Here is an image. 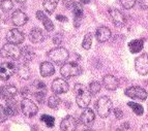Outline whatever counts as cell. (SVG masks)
<instances>
[{"mask_svg": "<svg viewBox=\"0 0 148 131\" xmlns=\"http://www.w3.org/2000/svg\"><path fill=\"white\" fill-rule=\"evenodd\" d=\"M96 111L97 114L99 115V117L101 118H107L110 115L112 111V101L110 100V98L107 96H103L96 101Z\"/></svg>", "mask_w": 148, "mask_h": 131, "instance_id": "3", "label": "cell"}, {"mask_svg": "<svg viewBox=\"0 0 148 131\" xmlns=\"http://www.w3.org/2000/svg\"><path fill=\"white\" fill-rule=\"evenodd\" d=\"M12 24L16 25L17 27H20V26H24L28 22V17L22 10H17L12 12Z\"/></svg>", "mask_w": 148, "mask_h": 131, "instance_id": "14", "label": "cell"}, {"mask_svg": "<svg viewBox=\"0 0 148 131\" xmlns=\"http://www.w3.org/2000/svg\"><path fill=\"white\" fill-rule=\"evenodd\" d=\"M52 90L55 94H63L69 91V84L63 79H56L52 83Z\"/></svg>", "mask_w": 148, "mask_h": 131, "instance_id": "13", "label": "cell"}, {"mask_svg": "<svg viewBox=\"0 0 148 131\" xmlns=\"http://www.w3.org/2000/svg\"><path fill=\"white\" fill-rule=\"evenodd\" d=\"M0 55L3 58H8L12 60H18L21 57V49L17 45L6 43L0 50Z\"/></svg>", "mask_w": 148, "mask_h": 131, "instance_id": "5", "label": "cell"}, {"mask_svg": "<svg viewBox=\"0 0 148 131\" xmlns=\"http://www.w3.org/2000/svg\"><path fill=\"white\" fill-rule=\"evenodd\" d=\"M135 67L137 72L141 75H145L148 73V55L146 53L136 58Z\"/></svg>", "mask_w": 148, "mask_h": 131, "instance_id": "8", "label": "cell"}, {"mask_svg": "<svg viewBox=\"0 0 148 131\" xmlns=\"http://www.w3.org/2000/svg\"><path fill=\"white\" fill-rule=\"evenodd\" d=\"M139 5L142 10H148V0H139Z\"/></svg>", "mask_w": 148, "mask_h": 131, "instance_id": "38", "label": "cell"}, {"mask_svg": "<svg viewBox=\"0 0 148 131\" xmlns=\"http://www.w3.org/2000/svg\"><path fill=\"white\" fill-rule=\"evenodd\" d=\"M77 126V120L73 116H67L66 118H64L60 124V127L63 131H76Z\"/></svg>", "mask_w": 148, "mask_h": 131, "instance_id": "15", "label": "cell"}, {"mask_svg": "<svg viewBox=\"0 0 148 131\" xmlns=\"http://www.w3.org/2000/svg\"><path fill=\"white\" fill-rule=\"evenodd\" d=\"M17 71V66L12 62H3L0 64V79L6 81Z\"/></svg>", "mask_w": 148, "mask_h": 131, "instance_id": "6", "label": "cell"}, {"mask_svg": "<svg viewBox=\"0 0 148 131\" xmlns=\"http://www.w3.org/2000/svg\"><path fill=\"white\" fill-rule=\"evenodd\" d=\"M60 73L63 77L69 79V77L80 75L82 73V68L79 64H77L75 62H69V63H64L61 66Z\"/></svg>", "mask_w": 148, "mask_h": 131, "instance_id": "4", "label": "cell"}, {"mask_svg": "<svg viewBox=\"0 0 148 131\" xmlns=\"http://www.w3.org/2000/svg\"><path fill=\"white\" fill-rule=\"evenodd\" d=\"M6 107H5V111L8 113V116H15L18 114V107L17 103L14 101V99H10V100H6Z\"/></svg>", "mask_w": 148, "mask_h": 131, "instance_id": "24", "label": "cell"}, {"mask_svg": "<svg viewBox=\"0 0 148 131\" xmlns=\"http://www.w3.org/2000/svg\"><path fill=\"white\" fill-rule=\"evenodd\" d=\"M36 17H37V19H38V20L42 22V24H44L45 28H46V30H47L48 32H51V31H53V30H54V25H53L52 21L50 20L49 18L45 15L44 12H42V10H38V12H36Z\"/></svg>", "mask_w": 148, "mask_h": 131, "instance_id": "20", "label": "cell"}, {"mask_svg": "<svg viewBox=\"0 0 148 131\" xmlns=\"http://www.w3.org/2000/svg\"><path fill=\"white\" fill-rule=\"evenodd\" d=\"M55 72V68L51 62L45 61L40 64V74L42 77H51Z\"/></svg>", "mask_w": 148, "mask_h": 131, "instance_id": "22", "label": "cell"}, {"mask_svg": "<svg viewBox=\"0 0 148 131\" xmlns=\"http://www.w3.org/2000/svg\"><path fill=\"white\" fill-rule=\"evenodd\" d=\"M40 120L44 122L48 127H53L54 126V123H55V119L53 117L49 116V115H42L40 117Z\"/></svg>", "mask_w": 148, "mask_h": 131, "instance_id": "33", "label": "cell"}, {"mask_svg": "<svg viewBox=\"0 0 148 131\" xmlns=\"http://www.w3.org/2000/svg\"><path fill=\"white\" fill-rule=\"evenodd\" d=\"M74 93L76 95L77 104L81 109H86L91 99V94L89 90L83 84H76L74 87Z\"/></svg>", "mask_w": 148, "mask_h": 131, "instance_id": "1", "label": "cell"}, {"mask_svg": "<svg viewBox=\"0 0 148 131\" xmlns=\"http://www.w3.org/2000/svg\"><path fill=\"white\" fill-rule=\"evenodd\" d=\"M63 3L66 7L71 8V7H73V5H74L75 2H74V0H63Z\"/></svg>", "mask_w": 148, "mask_h": 131, "instance_id": "41", "label": "cell"}, {"mask_svg": "<svg viewBox=\"0 0 148 131\" xmlns=\"http://www.w3.org/2000/svg\"><path fill=\"white\" fill-rule=\"evenodd\" d=\"M120 3L124 8L130 10L136 4V0H120Z\"/></svg>", "mask_w": 148, "mask_h": 131, "instance_id": "34", "label": "cell"}, {"mask_svg": "<svg viewBox=\"0 0 148 131\" xmlns=\"http://www.w3.org/2000/svg\"><path fill=\"white\" fill-rule=\"evenodd\" d=\"M92 45V34L91 33H86V35L84 36V39L82 42V47L85 50H89L91 48Z\"/></svg>", "mask_w": 148, "mask_h": 131, "instance_id": "30", "label": "cell"}, {"mask_svg": "<svg viewBox=\"0 0 148 131\" xmlns=\"http://www.w3.org/2000/svg\"><path fill=\"white\" fill-rule=\"evenodd\" d=\"M103 83H104L105 88L107 90H110V91L116 90L117 87H118V79L112 74H107L103 79Z\"/></svg>", "mask_w": 148, "mask_h": 131, "instance_id": "19", "label": "cell"}, {"mask_svg": "<svg viewBox=\"0 0 148 131\" xmlns=\"http://www.w3.org/2000/svg\"><path fill=\"white\" fill-rule=\"evenodd\" d=\"M101 84H99V82H96V81L91 82L90 84H89V92H90V94L91 95L97 94V93L101 91Z\"/></svg>", "mask_w": 148, "mask_h": 131, "instance_id": "28", "label": "cell"}, {"mask_svg": "<svg viewBox=\"0 0 148 131\" xmlns=\"http://www.w3.org/2000/svg\"><path fill=\"white\" fill-rule=\"evenodd\" d=\"M16 1H17V2H19V3H23V2H25L26 0H16Z\"/></svg>", "mask_w": 148, "mask_h": 131, "instance_id": "45", "label": "cell"}, {"mask_svg": "<svg viewBox=\"0 0 148 131\" xmlns=\"http://www.w3.org/2000/svg\"><path fill=\"white\" fill-rule=\"evenodd\" d=\"M128 107H131L133 109V111H135V114L138 115V116H142L144 113V109H143V107L140 105V104L136 103V102H128Z\"/></svg>", "mask_w": 148, "mask_h": 131, "instance_id": "29", "label": "cell"}, {"mask_svg": "<svg viewBox=\"0 0 148 131\" xmlns=\"http://www.w3.org/2000/svg\"><path fill=\"white\" fill-rule=\"evenodd\" d=\"M83 131H92V130H91V129H84Z\"/></svg>", "mask_w": 148, "mask_h": 131, "instance_id": "46", "label": "cell"}, {"mask_svg": "<svg viewBox=\"0 0 148 131\" xmlns=\"http://www.w3.org/2000/svg\"><path fill=\"white\" fill-rule=\"evenodd\" d=\"M29 39L33 43H37L45 39V34L40 28H33L29 33Z\"/></svg>", "mask_w": 148, "mask_h": 131, "instance_id": "21", "label": "cell"}, {"mask_svg": "<svg viewBox=\"0 0 148 131\" xmlns=\"http://www.w3.org/2000/svg\"><path fill=\"white\" fill-rule=\"evenodd\" d=\"M21 109H22L23 114H24L25 116L29 117V118L34 117L35 115L37 114V111H38L36 104L28 98H24L22 101H21Z\"/></svg>", "mask_w": 148, "mask_h": 131, "instance_id": "7", "label": "cell"}, {"mask_svg": "<svg viewBox=\"0 0 148 131\" xmlns=\"http://www.w3.org/2000/svg\"><path fill=\"white\" fill-rule=\"evenodd\" d=\"M48 56H49L50 60L57 64H62V63H65L67 61L69 57V51L64 48H56V49L51 50L49 53H48Z\"/></svg>", "mask_w": 148, "mask_h": 131, "instance_id": "2", "label": "cell"}, {"mask_svg": "<svg viewBox=\"0 0 148 131\" xmlns=\"http://www.w3.org/2000/svg\"><path fill=\"white\" fill-rule=\"evenodd\" d=\"M124 93H125L126 96H128L130 98H133V99L145 100L147 98V92L143 88H141V87L138 86H134L131 87V88H128V89L125 90Z\"/></svg>", "mask_w": 148, "mask_h": 131, "instance_id": "9", "label": "cell"}, {"mask_svg": "<svg viewBox=\"0 0 148 131\" xmlns=\"http://www.w3.org/2000/svg\"><path fill=\"white\" fill-rule=\"evenodd\" d=\"M109 15L111 17L112 22L117 27H122L125 24V17L120 10H116V8H110L109 10Z\"/></svg>", "mask_w": 148, "mask_h": 131, "instance_id": "11", "label": "cell"}, {"mask_svg": "<svg viewBox=\"0 0 148 131\" xmlns=\"http://www.w3.org/2000/svg\"><path fill=\"white\" fill-rule=\"evenodd\" d=\"M56 19H57V21H61V22H66L67 21V18L64 17V16H62V15H58L56 17Z\"/></svg>", "mask_w": 148, "mask_h": 131, "instance_id": "42", "label": "cell"}, {"mask_svg": "<svg viewBox=\"0 0 148 131\" xmlns=\"http://www.w3.org/2000/svg\"><path fill=\"white\" fill-rule=\"evenodd\" d=\"M141 131H148V125H143L141 128Z\"/></svg>", "mask_w": 148, "mask_h": 131, "instance_id": "43", "label": "cell"}, {"mask_svg": "<svg viewBox=\"0 0 148 131\" xmlns=\"http://www.w3.org/2000/svg\"><path fill=\"white\" fill-rule=\"evenodd\" d=\"M73 12H74V23L76 27H79L81 21L83 19V7L81 3H74L73 5Z\"/></svg>", "mask_w": 148, "mask_h": 131, "instance_id": "18", "label": "cell"}, {"mask_svg": "<svg viewBox=\"0 0 148 131\" xmlns=\"http://www.w3.org/2000/svg\"><path fill=\"white\" fill-rule=\"evenodd\" d=\"M0 6H1V10H2L3 12H8L12 10L14 3H12V0H2V1L0 2Z\"/></svg>", "mask_w": 148, "mask_h": 131, "instance_id": "31", "label": "cell"}, {"mask_svg": "<svg viewBox=\"0 0 148 131\" xmlns=\"http://www.w3.org/2000/svg\"><path fill=\"white\" fill-rule=\"evenodd\" d=\"M18 75L23 79H28L30 77V69L26 65H21L18 67Z\"/></svg>", "mask_w": 148, "mask_h": 131, "instance_id": "27", "label": "cell"}, {"mask_svg": "<svg viewBox=\"0 0 148 131\" xmlns=\"http://www.w3.org/2000/svg\"><path fill=\"white\" fill-rule=\"evenodd\" d=\"M62 41V35L60 34H57L54 36V38H53V42H54L55 45H60Z\"/></svg>", "mask_w": 148, "mask_h": 131, "instance_id": "39", "label": "cell"}, {"mask_svg": "<svg viewBox=\"0 0 148 131\" xmlns=\"http://www.w3.org/2000/svg\"><path fill=\"white\" fill-rule=\"evenodd\" d=\"M21 55H22L23 58H24L25 62H29L35 58V54L33 53V51H31V49H30L29 47L24 48L23 51L21 50Z\"/></svg>", "mask_w": 148, "mask_h": 131, "instance_id": "26", "label": "cell"}, {"mask_svg": "<svg viewBox=\"0 0 148 131\" xmlns=\"http://www.w3.org/2000/svg\"><path fill=\"white\" fill-rule=\"evenodd\" d=\"M59 2V0H45L44 1V8L48 14H52L57 7V4Z\"/></svg>", "mask_w": 148, "mask_h": 131, "instance_id": "25", "label": "cell"}, {"mask_svg": "<svg viewBox=\"0 0 148 131\" xmlns=\"http://www.w3.org/2000/svg\"><path fill=\"white\" fill-rule=\"evenodd\" d=\"M144 41L142 39H135L128 42V49L131 51V53L136 54V53L141 52V50L143 49Z\"/></svg>", "mask_w": 148, "mask_h": 131, "instance_id": "23", "label": "cell"}, {"mask_svg": "<svg viewBox=\"0 0 148 131\" xmlns=\"http://www.w3.org/2000/svg\"><path fill=\"white\" fill-rule=\"evenodd\" d=\"M116 131H124V130H122V129H117Z\"/></svg>", "mask_w": 148, "mask_h": 131, "instance_id": "47", "label": "cell"}, {"mask_svg": "<svg viewBox=\"0 0 148 131\" xmlns=\"http://www.w3.org/2000/svg\"><path fill=\"white\" fill-rule=\"evenodd\" d=\"M17 93V88L15 86H12V85H6V86L0 87V97L3 98L4 100L15 99Z\"/></svg>", "mask_w": 148, "mask_h": 131, "instance_id": "12", "label": "cell"}, {"mask_svg": "<svg viewBox=\"0 0 148 131\" xmlns=\"http://www.w3.org/2000/svg\"><path fill=\"white\" fill-rule=\"evenodd\" d=\"M8 118V115L6 113V111H5V107H2V105H0V123L5 122Z\"/></svg>", "mask_w": 148, "mask_h": 131, "instance_id": "35", "label": "cell"}, {"mask_svg": "<svg viewBox=\"0 0 148 131\" xmlns=\"http://www.w3.org/2000/svg\"><path fill=\"white\" fill-rule=\"evenodd\" d=\"M45 95H46V92L45 91H35L34 92V97L36 98V100L40 103L44 102Z\"/></svg>", "mask_w": 148, "mask_h": 131, "instance_id": "37", "label": "cell"}, {"mask_svg": "<svg viewBox=\"0 0 148 131\" xmlns=\"http://www.w3.org/2000/svg\"><path fill=\"white\" fill-rule=\"evenodd\" d=\"M33 86H34V88H35L36 91H45L46 92V90H47L46 85L44 84V82H40V81H36V82L33 84Z\"/></svg>", "mask_w": 148, "mask_h": 131, "instance_id": "36", "label": "cell"}, {"mask_svg": "<svg viewBox=\"0 0 148 131\" xmlns=\"http://www.w3.org/2000/svg\"><path fill=\"white\" fill-rule=\"evenodd\" d=\"M6 39H8V43H12V45H20L24 41L25 36L20 30L18 29H10L6 34Z\"/></svg>", "mask_w": 148, "mask_h": 131, "instance_id": "10", "label": "cell"}, {"mask_svg": "<svg viewBox=\"0 0 148 131\" xmlns=\"http://www.w3.org/2000/svg\"><path fill=\"white\" fill-rule=\"evenodd\" d=\"M94 119H95L94 111L90 109H85L84 111H83V113L81 114V122L85 126H90V125H92V123L94 122Z\"/></svg>", "mask_w": 148, "mask_h": 131, "instance_id": "17", "label": "cell"}, {"mask_svg": "<svg viewBox=\"0 0 148 131\" xmlns=\"http://www.w3.org/2000/svg\"><path fill=\"white\" fill-rule=\"evenodd\" d=\"M81 2H83V3H89L90 2V0H80Z\"/></svg>", "mask_w": 148, "mask_h": 131, "instance_id": "44", "label": "cell"}, {"mask_svg": "<svg viewBox=\"0 0 148 131\" xmlns=\"http://www.w3.org/2000/svg\"><path fill=\"white\" fill-rule=\"evenodd\" d=\"M95 37L97 41L99 42H105L107 40H109V38L111 37V30L109 29L108 27L105 26H101L96 29L95 31Z\"/></svg>", "mask_w": 148, "mask_h": 131, "instance_id": "16", "label": "cell"}, {"mask_svg": "<svg viewBox=\"0 0 148 131\" xmlns=\"http://www.w3.org/2000/svg\"><path fill=\"white\" fill-rule=\"evenodd\" d=\"M114 114H115V117H116L117 119H121L122 118V116H123V113H122V111L119 109H114Z\"/></svg>", "mask_w": 148, "mask_h": 131, "instance_id": "40", "label": "cell"}, {"mask_svg": "<svg viewBox=\"0 0 148 131\" xmlns=\"http://www.w3.org/2000/svg\"><path fill=\"white\" fill-rule=\"evenodd\" d=\"M60 103V98L57 95H52L50 96L49 100H48V104L51 109H56L58 107V104Z\"/></svg>", "mask_w": 148, "mask_h": 131, "instance_id": "32", "label": "cell"}]
</instances>
